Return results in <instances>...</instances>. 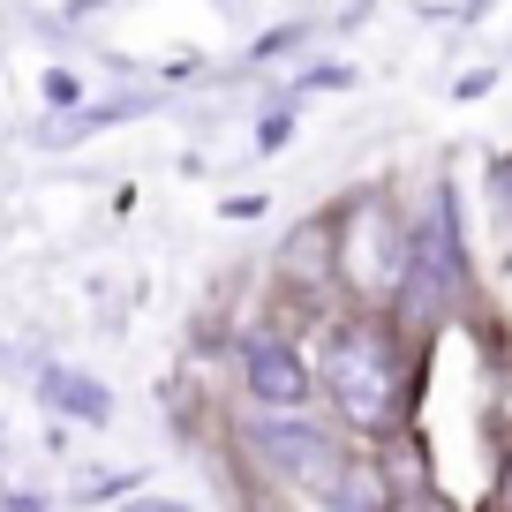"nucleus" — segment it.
Here are the masks:
<instances>
[{
	"label": "nucleus",
	"mask_w": 512,
	"mask_h": 512,
	"mask_svg": "<svg viewBox=\"0 0 512 512\" xmlns=\"http://www.w3.org/2000/svg\"><path fill=\"white\" fill-rule=\"evenodd\" d=\"M324 264L332 302L354 317H392L415 264V204L400 181H362L339 204H324Z\"/></svg>",
	"instance_id": "3"
},
{
	"label": "nucleus",
	"mask_w": 512,
	"mask_h": 512,
	"mask_svg": "<svg viewBox=\"0 0 512 512\" xmlns=\"http://www.w3.org/2000/svg\"><path fill=\"white\" fill-rule=\"evenodd\" d=\"M422 369H430V347L407 339L392 317H339L317 324L309 339V377H317V415L332 430H347L354 445L400 452L415 445L422 422Z\"/></svg>",
	"instance_id": "2"
},
{
	"label": "nucleus",
	"mask_w": 512,
	"mask_h": 512,
	"mask_svg": "<svg viewBox=\"0 0 512 512\" xmlns=\"http://www.w3.org/2000/svg\"><path fill=\"white\" fill-rule=\"evenodd\" d=\"M490 219H497V249L512 256V159L490 166Z\"/></svg>",
	"instance_id": "4"
},
{
	"label": "nucleus",
	"mask_w": 512,
	"mask_h": 512,
	"mask_svg": "<svg viewBox=\"0 0 512 512\" xmlns=\"http://www.w3.org/2000/svg\"><path fill=\"white\" fill-rule=\"evenodd\" d=\"M226 452L241 467L249 512H400V452L354 445L324 415H226Z\"/></svg>",
	"instance_id": "1"
}]
</instances>
